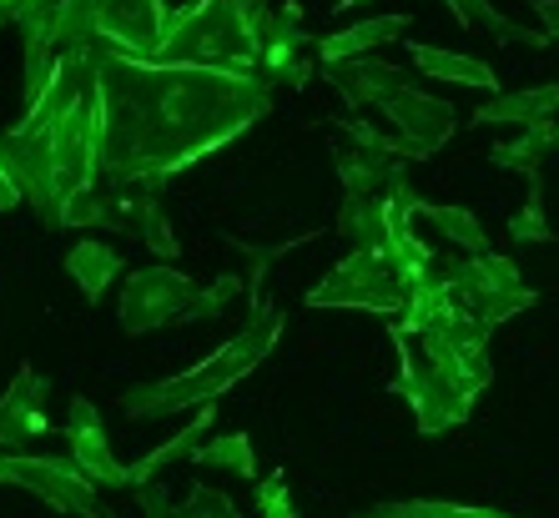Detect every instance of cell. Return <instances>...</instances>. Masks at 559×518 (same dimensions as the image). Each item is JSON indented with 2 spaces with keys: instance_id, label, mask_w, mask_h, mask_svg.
Segmentation results:
<instances>
[{
  "instance_id": "cell-1",
  "label": "cell",
  "mask_w": 559,
  "mask_h": 518,
  "mask_svg": "<svg viewBox=\"0 0 559 518\" xmlns=\"http://www.w3.org/2000/svg\"><path fill=\"white\" fill-rule=\"evenodd\" d=\"M273 111V86L233 65H167L106 51L96 65L102 182L177 177L248 136Z\"/></svg>"
},
{
  "instance_id": "cell-2",
  "label": "cell",
  "mask_w": 559,
  "mask_h": 518,
  "mask_svg": "<svg viewBox=\"0 0 559 518\" xmlns=\"http://www.w3.org/2000/svg\"><path fill=\"white\" fill-rule=\"evenodd\" d=\"M111 46L66 51L51 92L26 106L21 127L0 136V167L15 192L36 207L40 227L61 232L66 202L102 182V136H96V65Z\"/></svg>"
},
{
  "instance_id": "cell-3",
  "label": "cell",
  "mask_w": 559,
  "mask_h": 518,
  "mask_svg": "<svg viewBox=\"0 0 559 518\" xmlns=\"http://www.w3.org/2000/svg\"><path fill=\"white\" fill-rule=\"evenodd\" d=\"M283 323H287L283 308L258 302L252 317L242 323V333H237L233 342H222L207 363L187 368V373H177V377H162V383H136V388L121 393L117 398L121 413L142 423V418H171V413H187V408H202V402L222 398L233 383L258 373V363H267V352H273L277 337H283Z\"/></svg>"
},
{
  "instance_id": "cell-4",
  "label": "cell",
  "mask_w": 559,
  "mask_h": 518,
  "mask_svg": "<svg viewBox=\"0 0 559 518\" xmlns=\"http://www.w3.org/2000/svg\"><path fill=\"white\" fill-rule=\"evenodd\" d=\"M156 61L167 65H233L242 76H258V0H187L171 11ZM262 81V76H258Z\"/></svg>"
},
{
  "instance_id": "cell-5",
  "label": "cell",
  "mask_w": 559,
  "mask_h": 518,
  "mask_svg": "<svg viewBox=\"0 0 559 518\" xmlns=\"http://www.w3.org/2000/svg\"><path fill=\"white\" fill-rule=\"evenodd\" d=\"M429 277L443 287V292H454V302L464 312H474L479 323L499 327L504 317H514V312L534 308L539 302V292L534 287H524L520 267L509 257H499V252H479V257H443L429 267Z\"/></svg>"
},
{
  "instance_id": "cell-6",
  "label": "cell",
  "mask_w": 559,
  "mask_h": 518,
  "mask_svg": "<svg viewBox=\"0 0 559 518\" xmlns=\"http://www.w3.org/2000/svg\"><path fill=\"white\" fill-rule=\"evenodd\" d=\"M0 489L36 493L40 504L71 518H106L102 514V483L81 473L71 454H0Z\"/></svg>"
},
{
  "instance_id": "cell-7",
  "label": "cell",
  "mask_w": 559,
  "mask_h": 518,
  "mask_svg": "<svg viewBox=\"0 0 559 518\" xmlns=\"http://www.w3.org/2000/svg\"><path fill=\"white\" fill-rule=\"evenodd\" d=\"M197 298H202V282L177 273L171 262L136 267V273H127V282H121V333L142 337V333H152V327L187 323Z\"/></svg>"
},
{
  "instance_id": "cell-8",
  "label": "cell",
  "mask_w": 559,
  "mask_h": 518,
  "mask_svg": "<svg viewBox=\"0 0 559 518\" xmlns=\"http://www.w3.org/2000/svg\"><path fill=\"white\" fill-rule=\"evenodd\" d=\"M404 302L408 292L383 252H348L323 282L308 287V308H364V312L399 317Z\"/></svg>"
},
{
  "instance_id": "cell-9",
  "label": "cell",
  "mask_w": 559,
  "mask_h": 518,
  "mask_svg": "<svg viewBox=\"0 0 559 518\" xmlns=\"http://www.w3.org/2000/svg\"><path fill=\"white\" fill-rule=\"evenodd\" d=\"M393 342H399V383H393V393L414 408L418 433H449V427L468 423L479 393H468L459 377L439 373V368L424 363V358H408L404 337H393Z\"/></svg>"
},
{
  "instance_id": "cell-10",
  "label": "cell",
  "mask_w": 559,
  "mask_h": 518,
  "mask_svg": "<svg viewBox=\"0 0 559 518\" xmlns=\"http://www.w3.org/2000/svg\"><path fill=\"white\" fill-rule=\"evenodd\" d=\"M258 40H262V86H308L312 61H318V40L302 31L298 5H267L258 0Z\"/></svg>"
},
{
  "instance_id": "cell-11",
  "label": "cell",
  "mask_w": 559,
  "mask_h": 518,
  "mask_svg": "<svg viewBox=\"0 0 559 518\" xmlns=\"http://www.w3.org/2000/svg\"><path fill=\"white\" fill-rule=\"evenodd\" d=\"M102 5V40L131 61H156L162 36L171 26L167 0H96Z\"/></svg>"
},
{
  "instance_id": "cell-12",
  "label": "cell",
  "mask_w": 559,
  "mask_h": 518,
  "mask_svg": "<svg viewBox=\"0 0 559 518\" xmlns=\"http://www.w3.org/2000/svg\"><path fill=\"white\" fill-rule=\"evenodd\" d=\"M378 111L393 121L399 142L414 152V161H418V156H433L439 146H449V136L459 131L454 106L439 101V96H429V92H414V86H404L399 96H389Z\"/></svg>"
},
{
  "instance_id": "cell-13",
  "label": "cell",
  "mask_w": 559,
  "mask_h": 518,
  "mask_svg": "<svg viewBox=\"0 0 559 518\" xmlns=\"http://www.w3.org/2000/svg\"><path fill=\"white\" fill-rule=\"evenodd\" d=\"M61 433H66L71 458H76L81 473H86L92 483H117V489H131V468L117 458V448H111V438H106L102 413H96L92 398H71Z\"/></svg>"
},
{
  "instance_id": "cell-14",
  "label": "cell",
  "mask_w": 559,
  "mask_h": 518,
  "mask_svg": "<svg viewBox=\"0 0 559 518\" xmlns=\"http://www.w3.org/2000/svg\"><path fill=\"white\" fill-rule=\"evenodd\" d=\"M46 393H51V377L36 373V368H15L11 388L0 393V454H21V443L40 438L51 418H46Z\"/></svg>"
},
{
  "instance_id": "cell-15",
  "label": "cell",
  "mask_w": 559,
  "mask_h": 518,
  "mask_svg": "<svg viewBox=\"0 0 559 518\" xmlns=\"http://www.w3.org/2000/svg\"><path fill=\"white\" fill-rule=\"evenodd\" d=\"M343 177V196H393L399 186H408V156L368 152V146H333Z\"/></svg>"
},
{
  "instance_id": "cell-16",
  "label": "cell",
  "mask_w": 559,
  "mask_h": 518,
  "mask_svg": "<svg viewBox=\"0 0 559 518\" xmlns=\"http://www.w3.org/2000/svg\"><path fill=\"white\" fill-rule=\"evenodd\" d=\"M323 76L333 81V92L353 106V111H364V106H383L389 96H399L408 86L404 71L389 61H373V56H358V61H338V65H323Z\"/></svg>"
},
{
  "instance_id": "cell-17",
  "label": "cell",
  "mask_w": 559,
  "mask_h": 518,
  "mask_svg": "<svg viewBox=\"0 0 559 518\" xmlns=\"http://www.w3.org/2000/svg\"><path fill=\"white\" fill-rule=\"evenodd\" d=\"M408 26H414V15H408V11H399V15H368V21H358V26H343V31H333V36L318 40V65L358 61V56H368V51H378V46L399 40Z\"/></svg>"
},
{
  "instance_id": "cell-18",
  "label": "cell",
  "mask_w": 559,
  "mask_h": 518,
  "mask_svg": "<svg viewBox=\"0 0 559 518\" xmlns=\"http://www.w3.org/2000/svg\"><path fill=\"white\" fill-rule=\"evenodd\" d=\"M393 196H343L338 207V232L343 242H353V252H383L393 232Z\"/></svg>"
},
{
  "instance_id": "cell-19",
  "label": "cell",
  "mask_w": 559,
  "mask_h": 518,
  "mask_svg": "<svg viewBox=\"0 0 559 518\" xmlns=\"http://www.w3.org/2000/svg\"><path fill=\"white\" fill-rule=\"evenodd\" d=\"M559 111V86H534V92H495L474 111V127H539Z\"/></svg>"
},
{
  "instance_id": "cell-20",
  "label": "cell",
  "mask_w": 559,
  "mask_h": 518,
  "mask_svg": "<svg viewBox=\"0 0 559 518\" xmlns=\"http://www.w3.org/2000/svg\"><path fill=\"white\" fill-rule=\"evenodd\" d=\"M66 273H71V282L81 287V298L102 302L106 287L127 273V262H121V252L111 242H76L66 252Z\"/></svg>"
},
{
  "instance_id": "cell-21",
  "label": "cell",
  "mask_w": 559,
  "mask_h": 518,
  "mask_svg": "<svg viewBox=\"0 0 559 518\" xmlns=\"http://www.w3.org/2000/svg\"><path fill=\"white\" fill-rule=\"evenodd\" d=\"M408 56H414V65L424 71V76L433 81H454V86H474V92H499V76L495 65L479 61V56H464V51H433V46H408Z\"/></svg>"
},
{
  "instance_id": "cell-22",
  "label": "cell",
  "mask_w": 559,
  "mask_h": 518,
  "mask_svg": "<svg viewBox=\"0 0 559 518\" xmlns=\"http://www.w3.org/2000/svg\"><path fill=\"white\" fill-rule=\"evenodd\" d=\"M443 11L454 15L464 31H495V36L509 40V46H534V51L555 46V40H549V31H524V26H514V21H504V15L489 5V0H443Z\"/></svg>"
},
{
  "instance_id": "cell-23",
  "label": "cell",
  "mask_w": 559,
  "mask_h": 518,
  "mask_svg": "<svg viewBox=\"0 0 559 518\" xmlns=\"http://www.w3.org/2000/svg\"><path fill=\"white\" fill-rule=\"evenodd\" d=\"M217 423V402H202V408H197V423H187L182 433H177V438H167V443H156L152 454L146 458H136V463H131V483H146L156 473V468H167V463H177V458H192L197 448H202V443H207V427Z\"/></svg>"
},
{
  "instance_id": "cell-24",
  "label": "cell",
  "mask_w": 559,
  "mask_h": 518,
  "mask_svg": "<svg viewBox=\"0 0 559 518\" xmlns=\"http://www.w3.org/2000/svg\"><path fill=\"white\" fill-rule=\"evenodd\" d=\"M418 217L429 221V227H439L443 242H454L464 257H479V252H489V232H484V221L474 217V212L443 207V202H418Z\"/></svg>"
},
{
  "instance_id": "cell-25",
  "label": "cell",
  "mask_w": 559,
  "mask_h": 518,
  "mask_svg": "<svg viewBox=\"0 0 559 518\" xmlns=\"http://www.w3.org/2000/svg\"><path fill=\"white\" fill-rule=\"evenodd\" d=\"M61 227L66 232H121L117 202H111L106 182H96V186H86V192L71 196L66 212H61Z\"/></svg>"
},
{
  "instance_id": "cell-26",
  "label": "cell",
  "mask_w": 559,
  "mask_h": 518,
  "mask_svg": "<svg viewBox=\"0 0 559 518\" xmlns=\"http://www.w3.org/2000/svg\"><path fill=\"white\" fill-rule=\"evenodd\" d=\"M555 152V142H549V121H539V127H524L520 136H509V142H499L495 152H489V161L504 171H524V177H539V167H545V156Z\"/></svg>"
},
{
  "instance_id": "cell-27",
  "label": "cell",
  "mask_w": 559,
  "mask_h": 518,
  "mask_svg": "<svg viewBox=\"0 0 559 518\" xmlns=\"http://www.w3.org/2000/svg\"><path fill=\"white\" fill-rule=\"evenodd\" d=\"M197 468H217V473H237V479H258V454H252L248 433H222V438H207L192 454Z\"/></svg>"
},
{
  "instance_id": "cell-28",
  "label": "cell",
  "mask_w": 559,
  "mask_h": 518,
  "mask_svg": "<svg viewBox=\"0 0 559 518\" xmlns=\"http://www.w3.org/2000/svg\"><path fill=\"white\" fill-rule=\"evenodd\" d=\"M353 518H514L499 508H468V504H433V498H399V504H373Z\"/></svg>"
},
{
  "instance_id": "cell-29",
  "label": "cell",
  "mask_w": 559,
  "mask_h": 518,
  "mask_svg": "<svg viewBox=\"0 0 559 518\" xmlns=\"http://www.w3.org/2000/svg\"><path fill=\"white\" fill-rule=\"evenodd\" d=\"M509 242H555V227L545 217V177H530L524 207L509 217Z\"/></svg>"
},
{
  "instance_id": "cell-30",
  "label": "cell",
  "mask_w": 559,
  "mask_h": 518,
  "mask_svg": "<svg viewBox=\"0 0 559 518\" xmlns=\"http://www.w3.org/2000/svg\"><path fill=\"white\" fill-rule=\"evenodd\" d=\"M248 287V277H237V273H222V277H212L207 287H202V298H197V308H192V317L187 323H217L222 312L237 302V292Z\"/></svg>"
},
{
  "instance_id": "cell-31",
  "label": "cell",
  "mask_w": 559,
  "mask_h": 518,
  "mask_svg": "<svg viewBox=\"0 0 559 518\" xmlns=\"http://www.w3.org/2000/svg\"><path fill=\"white\" fill-rule=\"evenodd\" d=\"M312 242V232L293 237V242H277V246H252V242H237V237H227V246L233 252H242V257L252 262V273H248V287H252V308L262 302V277H267V267H273V257H283V252H293V246Z\"/></svg>"
},
{
  "instance_id": "cell-32",
  "label": "cell",
  "mask_w": 559,
  "mask_h": 518,
  "mask_svg": "<svg viewBox=\"0 0 559 518\" xmlns=\"http://www.w3.org/2000/svg\"><path fill=\"white\" fill-rule=\"evenodd\" d=\"M171 518H237V504L227 498V493L207 489V483H197L182 504L171 508Z\"/></svg>"
},
{
  "instance_id": "cell-33",
  "label": "cell",
  "mask_w": 559,
  "mask_h": 518,
  "mask_svg": "<svg viewBox=\"0 0 559 518\" xmlns=\"http://www.w3.org/2000/svg\"><path fill=\"white\" fill-rule=\"evenodd\" d=\"M258 518H298V508H293V493H287V479H283V468H277V473H267V479L258 483Z\"/></svg>"
},
{
  "instance_id": "cell-34",
  "label": "cell",
  "mask_w": 559,
  "mask_h": 518,
  "mask_svg": "<svg viewBox=\"0 0 559 518\" xmlns=\"http://www.w3.org/2000/svg\"><path fill=\"white\" fill-rule=\"evenodd\" d=\"M40 5H51V0H0V26H26Z\"/></svg>"
},
{
  "instance_id": "cell-35",
  "label": "cell",
  "mask_w": 559,
  "mask_h": 518,
  "mask_svg": "<svg viewBox=\"0 0 559 518\" xmlns=\"http://www.w3.org/2000/svg\"><path fill=\"white\" fill-rule=\"evenodd\" d=\"M534 11H539V21H545L549 40H559V0H534Z\"/></svg>"
},
{
  "instance_id": "cell-36",
  "label": "cell",
  "mask_w": 559,
  "mask_h": 518,
  "mask_svg": "<svg viewBox=\"0 0 559 518\" xmlns=\"http://www.w3.org/2000/svg\"><path fill=\"white\" fill-rule=\"evenodd\" d=\"M21 207V192H15V182H11V171L0 167V212H15Z\"/></svg>"
},
{
  "instance_id": "cell-37",
  "label": "cell",
  "mask_w": 559,
  "mask_h": 518,
  "mask_svg": "<svg viewBox=\"0 0 559 518\" xmlns=\"http://www.w3.org/2000/svg\"><path fill=\"white\" fill-rule=\"evenodd\" d=\"M549 142H555V146H559V121H549Z\"/></svg>"
},
{
  "instance_id": "cell-38",
  "label": "cell",
  "mask_w": 559,
  "mask_h": 518,
  "mask_svg": "<svg viewBox=\"0 0 559 518\" xmlns=\"http://www.w3.org/2000/svg\"><path fill=\"white\" fill-rule=\"evenodd\" d=\"M333 5H338V11H348V5H358V0H333Z\"/></svg>"
}]
</instances>
